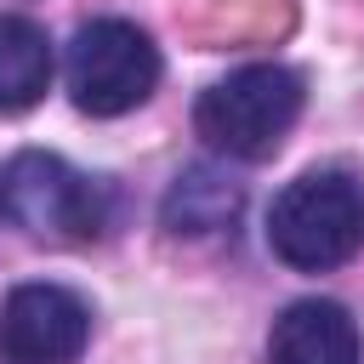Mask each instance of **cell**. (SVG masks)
I'll list each match as a JSON object with an SVG mask.
<instances>
[{"mask_svg":"<svg viewBox=\"0 0 364 364\" xmlns=\"http://www.w3.org/2000/svg\"><path fill=\"white\" fill-rule=\"evenodd\" d=\"M267 250L296 273H330L364 250V182L353 171H301L267 210Z\"/></svg>","mask_w":364,"mask_h":364,"instance_id":"1","label":"cell"},{"mask_svg":"<svg viewBox=\"0 0 364 364\" xmlns=\"http://www.w3.org/2000/svg\"><path fill=\"white\" fill-rule=\"evenodd\" d=\"M301 97L307 91H301L296 68H284V63H245V68H233L228 80H216L199 97L193 125L228 159H267L284 142V131L296 125Z\"/></svg>","mask_w":364,"mask_h":364,"instance_id":"2","label":"cell"},{"mask_svg":"<svg viewBox=\"0 0 364 364\" xmlns=\"http://www.w3.org/2000/svg\"><path fill=\"white\" fill-rule=\"evenodd\" d=\"M0 216L40 239H97L108 228V193L46 148H23L0 165Z\"/></svg>","mask_w":364,"mask_h":364,"instance_id":"3","label":"cell"},{"mask_svg":"<svg viewBox=\"0 0 364 364\" xmlns=\"http://www.w3.org/2000/svg\"><path fill=\"white\" fill-rule=\"evenodd\" d=\"M159 85V46L125 17H91L68 40V97L91 119L131 114Z\"/></svg>","mask_w":364,"mask_h":364,"instance_id":"4","label":"cell"},{"mask_svg":"<svg viewBox=\"0 0 364 364\" xmlns=\"http://www.w3.org/2000/svg\"><path fill=\"white\" fill-rule=\"evenodd\" d=\"M91 341V307L63 284H17L0 307V364H74Z\"/></svg>","mask_w":364,"mask_h":364,"instance_id":"5","label":"cell"},{"mask_svg":"<svg viewBox=\"0 0 364 364\" xmlns=\"http://www.w3.org/2000/svg\"><path fill=\"white\" fill-rule=\"evenodd\" d=\"M267 364H358V324L341 301H290L267 330Z\"/></svg>","mask_w":364,"mask_h":364,"instance_id":"6","label":"cell"},{"mask_svg":"<svg viewBox=\"0 0 364 364\" xmlns=\"http://www.w3.org/2000/svg\"><path fill=\"white\" fill-rule=\"evenodd\" d=\"M239 210H245L239 182H228L216 165H188V171L171 182V193H165V205H159V222H165L171 233H182V239H205V233L233 228Z\"/></svg>","mask_w":364,"mask_h":364,"instance_id":"7","label":"cell"},{"mask_svg":"<svg viewBox=\"0 0 364 364\" xmlns=\"http://www.w3.org/2000/svg\"><path fill=\"white\" fill-rule=\"evenodd\" d=\"M51 40L34 17L0 11V114H23L51 91Z\"/></svg>","mask_w":364,"mask_h":364,"instance_id":"8","label":"cell"}]
</instances>
